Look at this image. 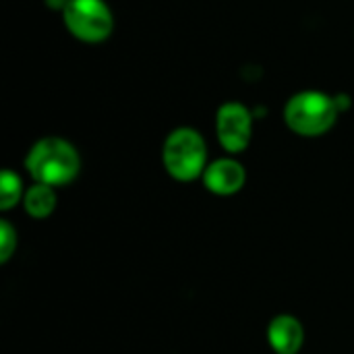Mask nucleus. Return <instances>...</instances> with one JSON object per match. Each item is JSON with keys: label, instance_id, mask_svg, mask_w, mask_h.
Wrapping results in <instances>:
<instances>
[{"label": "nucleus", "instance_id": "7ed1b4c3", "mask_svg": "<svg viewBox=\"0 0 354 354\" xmlns=\"http://www.w3.org/2000/svg\"><path fill=\"white\" fill-rule=\"evenodd\" d=\"M162 162L166 172L183 183L203 176L207 164V147L199 131L191 127L174 129L162 149Z\"/></svg>", "mask_w": 354, "mask_h": 354}, {"label": "nucleus", "instance_id": "423d86ee", "mask_svg": "<svg viewBox=\"0 0 354 354\" xmlns=\"http://www.w3.org/2000/svg\"><path fill=\"white\" fill-rule=\"evenodd\" d=\"M203 185L216 195H234L245 185V168L232 158L216 160L205 168Z\"/></svg>", "mask_w": 354, "mask_h": 354}, {"label": "nucleus", "instance_id": "1a4fd4ad", "mask_svg": "<svg viewBox=\"0 0 354 354\" xmlns=\"http://www.w3.org/2000/svg\"><path fill=\"white\" fill-rule=\"evenodd\" d=\"M21 199V178L12 170H4L0 176V207L10 209Z\"/></svg>", "mask_w": 354, "mask_h": 354}, {"label": "nucleus", "instance_id": "20e7f679", "mask_svg": "<svg viewBox=\"0 0 354 354\" xmlns=\"http://www.w3.org/2000/svg\"><path fill=\"white\" fill-rule=\"evenodd\" d=\"M62 21L71 35L87 44L104 41L114 29V17L106 0H68Z\"/></svg>", "mask_w": 354, "mask_h": 354}, {"label": "nucleus", "instance_id": "f8f14e48", "mask_svg": "<svg viewBox=\"0 0 354 354\" xmlns=\"http://www.w3.org/2000/svg\"><path fill=\"white\" fill-rule=\"evenodd\" d=\"M46 4L50 6V8H54V10H64V6L68 4V0H46Z\"/></svg>", "mask_w": 354, "mask_h": 354}, {"label": "nucleus", "instance_id": "9d476101", "mask_svg": "<svg viewBox=\"0 0 354 354\" xmlns=\"http://www.w3.org/2000/svg\"><path fill=\"white\" fill-rule=\"evenodd\" d=\"M17 245V234L12 230V226L2 220L0 222V261L4 263L10 255H12V249Z\"/></svg>", "mask_w": 354, "mask_h": 354}, {"label": "nucleus", "instance_id": "6e6552de", "mask_svg": "<svg viewBox=\"0 0 354 354\" xmlns=\"http://www.w3.org/2000/svg\"><path fill=\"white\" fill-rule=\"evenodd\" d=\"M56 207V193L54 187L35 183L27 193H25V209L33 218H46L54 212Z\"/></svg>", "mask_w": 354, "mask_h": 354}, {"label": "nucleus", "instance_id": "0eeeda50", "mask_svg": "<svg viewBox=\"0 0 354 354\" xmlns=\"http://www.w3.org/2000/svg\"><path fill=\"white\" fill-rule=\"evenodd\" d=\"M303 326L292 315H278L272 319L268 328V340L270 346L278 354H297L303 346Z\"/></svg>", "mask_w": 354, "mask_h": 354}, {"label": "nucleus", "instance_id": "39448f33", "mask_svg": "<svg viewBox=\"0 0 354 354\" xmlns=\"http://www.w3.org/2000/svg\"><path fill=\"white\" fill-rule=\"evenodd\" d=\"M216 133L220 145L230 151H243L253 135V114L241 102H226L218 108L216 114Z\"/></svg>", "mask_w": 354, "mask_h": 354}, {"label": "nucleus", "instance_id": "f257e3e1", "mask_svg": "<svg viewBox=\"0 0 354 354\" xmlns=\"http://www.w3.org/2000/svg\"><path fill=\"white\" fill-rule=\"evenodd\" d=\"M25 168L35 183L48 187L68 185L81 168L77 149L60 137H44L29 149Z\"/></svg>", "mask_w": 354, "mask_h": 354}, {"label": "nucleus", "instance_id": "f03ea898", "mask_svg": "<svg viewBox=\"0 0 354 354\" xmlns=\"http://www.w3.org/2000/svg\"><path fill=\"white\" fill-rule=\"evenodd\" d=\"M340 110L336 97L317 89H305L295 93L284 108V120L288 129L303 137H317L328 133Z\"/></svg>", "mask_w": 354, "mask_h": 354}, {"label": "nucleus", "instance_id": "9b49d317", "mask_svg": "<svg viewBox=\"0 0 354 354\" xmlns=\"http://www.w3.org/2000/svg\"><path fill=\"white\" fill-rule=\"evenodd\" d=\"M334 97H336V106H338V110H340V112H344V110L351 106V97H348V95H344V93H342V95H334Z\"/></svg>", "mask_w": 354, "mask_h": 354}]
</instances>
